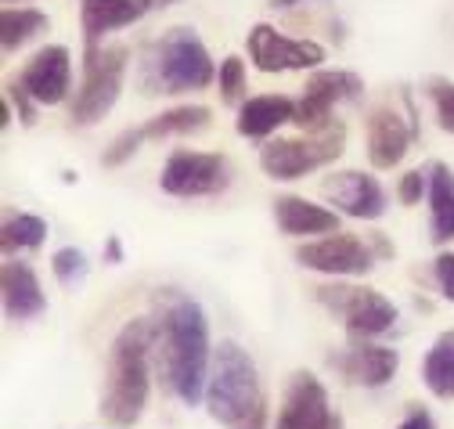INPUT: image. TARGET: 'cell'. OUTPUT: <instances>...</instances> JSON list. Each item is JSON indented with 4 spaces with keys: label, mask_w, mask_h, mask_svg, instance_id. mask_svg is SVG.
<instances>
[{
    "label": "cell",
    "mask_w": 454,
    "mask_h": 429,
    "mask_svg": "<svg viewBox=\"0 0 454 429\" xmlns=\"http://www.w3.org/2000/svg\"><path fill=\"white\" fill-rule=\"evenodd\" d=\"M155 347H162L159 361H162L166 386L174 390L188 408H195L206 397L209 364H213L206 310L192 296H184L177 289H166L159 296Z\"/></svg>",
    "instance_id": "obj_1"
},
{
    "label": "cell",
    "mask_w": 454,
    "mask_h": 429,
    "mask_svg": "<svg viewBox=\"0 0 454 429\" xmlns=\"http://www.w3.org/2000/svg\"><path fill=\"white\" fill-rule=\"evenodd\" d=\"M155 350V321L152 317H134L120 329L108 350V383L101 394L98 415L116 425L130 429L141 422L145 404H148V357Z\"/></svg>",
    "instance_id": "obj_2"
},
{
    "label": "cell",
    "mask_w": 454,
    "mask_h": 429,
    "mask_svg": "<svg viewBox=\"0 0 454 429\" xmlns=\"http://www.w3.org/2000/svg\"><path fill=\"white\" fill-rule=\"evenodd\" d=\"M206 408L223 429H267V397L256 364L235 339H223L213 354Z\"/></svg>",
    "instance_id": "obj_3"
},
{
    "label": "cell",
    "mask_w": 454,
    "mask_h": 429,
    "mask_svg": "<svg viewBox=\"0 0 454 429\" xmlns=\"http://www.w3.org/2000/svg\"><path fill=\"white\" fill-rule=\"evenodd\" d=\"M216 80L213 58L202 36L188 26L166 29L141 58V83L145 94H184L206 90Z\"/></svg>",
    "instance_id": "obj_4"
},
{
    "label": "cell",
    "mask_w": 454,
    "mask_h": 429,
    "mask_svg": "<svg viewBox=\"0 0 454 429\" xmlns=\"http://www.w3.org/2000/svg\"><path fill=\"white\" fill-rule=\"evenodd\" d=\"M127 47L120 43H90L83 55V83L73 101V120L90 127L112 113V105L120 101L123 80H127Z\"/></svg>",
    "instance_id": "obj_5"
},
{
    "label": "cell",
    "mask_w": 454,
    "mask_h": 429,
    "mask_svg": "<svg viewBox=\"0 0 454 429\" xmlns=\"http://www.w3.org/2000/svg\"><path fill=\"white\" fill-rule=\"evenodd\" d=\"M343 144H347L343 123H332L328 130L310 134V137H278L260 148V170L274 181H300V177L335 163V159L343 155Z\"/></svg>",
    "instance_id": "obj_6"
},
{
    "label": "cell",
    "mask_w": 454,
    "mask_h": 429,
    "mask_svg": "<svg viewBox=\"0 0 454 429\" xmlns=\"http://www.w3.org/2000/svg\"><path fill=\"white\" fill-rule=\"evenodd\" d=\"M317 300L335 314L343 317V325L354 339H372L382 336L396 325V307L375 292V289H361V285H321Z\"/></svg>",
    "instance_id": "obj_7"
},
{
    "label": "cell",
    "mask_w": 454,
    "mask_h": 429,
    "mask_svg": "<svg viewBox=\"0 0 454 429\" xmlns=\"http://www.w3.org/2000/svg\"><path fill=\"white\" fill-rule=\"evenodd\" d=\"M364 90V80L357 73H347V69H317L307 87H303V98L296 101V116L293 123L307 134H321L328 130L335 120H332V109L339 101H354L361 98Z\"/></svg>",
    "instance_id": "obj_8"
},
{
    "label": "cell",
    "mask_w": 454,
    "mask_h": 429,
    "mask_svg": "<svg viewBox=\"0 0 454 429\" xmlns=\"http://www.w3.org/2000/svg\"><path fill=\"white\" fill-rule=\"evenodd\" d=\"M227 184H231V167H227L223 155H209V152H174L159 174V188L177 199L216 195Z\"/></svg>",
    "instance_id": "obj_9"
},
{
    "label": "cell",
    "mask_w": 454,
    "mask_h": 429,
    "mask_svg": "<svg viewBox=\"0 0 454 429\" xmlns=\"http://www.w3.org/2000/svg\"><path fill=\"white\" fill-rule=\"evenodd\" d=\"M249 58L260 73H289V69H317L325 62V47L314 40H293L267 22L249 29Z\"/></svg>",
    "instance_id": "obj_10"
},
{
    "label": "cell",
    "mask_w": 454,
    "mask_h": 429,
    "mask_svg": "<svg viewBox=\"0 0 454 429\" xmlns=\"http://www.w3.org/2000/svg\"><path fill=\"white\" fill-rule=\"evenodd\" d=\"M296 260L307 267V271H317V275H332V278H361L375 267V256L372 249L354 238V235H328V238H317V242H307L296 249Z\"/></svg>",
    "instance_id": "obj_11"
},
{
    "label": "cell",
    "mask_w": 454,
    "mask_h": 429,
    "mask_svg": "<svg viewBox=\"0 0 454 429\" xmlns=\"http://www.w3.org/2000/svg\"><path fill=\"white\" fill-rule=\"evenodd\" d=\"M274 429H343L339 411L328 408V390L310 371H296L281 401Z\"/></svg>",
    "instance_id": "obj_12"
},
{
    "label": "cell",
    "mask_w": 454,
    "mask_h": 429,
    "mask_svg": "<svg viewBox=\"0 0 454 429\" xmlns=\"http://www.w3.org/2000/svg\"><path fill=\"white\" fill-rule=\"evenodd\" d=\"M73 83V58H69V47L62 43H47L40 47L36 55L26 62L19 87L36 101V105H59L66 101Z\"/></svg>",
    "instance_id": "obj_13"
},
{
    "label": "cell",
    "mask_w": 454,
    "mask_h": 429,
    "mask_svg": "<svg viewBox=\"0 0 454 429\" xmlns=\"http://www.w3.org/2000/svg\"><path fill=\"white\" fill-rule=\"evenodd\" d=\"M325 195L332 206H339V213H347L354 221H379L389 199L382 191V184L361 170H343V174H332L325 181Z\"/></svg>",
    "instance_id": "obj_14"
},
{
    "label": "cell",
    "mask_w": 454,
    "mask_h": 429,
    "mask_svg": "<svg viewBox=\"0 0 454 429\" xmlns=\"http://www.w3.org/2000/svg\"><path fill=\"white\" fill-rule=\"evenodd\" d=\"M335 368L347 375V383L354 386H368V390H379L386 386L396 368H401V354L393 347H375V343H357L350 347L343 357L335 361Z\"/></svg>",
    "instance_id": "obj_15"
},
{
    "label": "cell",
    "mask_w": 454,
    "mask_h": 429,
    "mask_svg": "<svg viewBox=\"0 0 454 429\" xmlns=\"http://www.w3.org/2000/svg\"><path fill=\"white\" fill-rule=\"evenodd\" d=\"M411 144V127L396 116L393 109H375L368 120V159L375 170H393L408 155Z\"/></svg>",
    "instance_id": "obj_16"
},
{
    "label": "cell",
    "mask_w": 454,
    "mask_h": 429,
    "mask_svg": "<svg viewBox=\"0 0 454 429\" xmlns=\"http://www.w3.org/2000/svg\"><path fill=\"white\" fill-rule=\"evenodd\" d=\"M0 289H4V314L12 321H29V317L43 314V307H47V296H43L36 271L22 260L4 263V271H0Z\"/></svg>",
    "instance_id": "obj_17"
},
{
    "label": "cell",
    "mask_w": 454,
    "mask_h": 429,
    "mask_svg": "<svg viewBox=\"0 0 454 429\" xmlns=\"http://www.w3.org/2000/svg\"><path fill=\"white\" fill-rule=\"evenodd\" d=\"M274 221L286 235H335L339 231V213L335 209H325V206H314L300 195H281L274 202Z\"/></svg>",
    "instance_id": "obj_18"
},
{
    "label": "cell",
    "mask_w": 454,
    "mask_h": 429,
    "mask_svg": "<svg viewBox=\"0 0 454 429\" xmlns=\"http://www.w3.org/2000/svg\"><path fill=\"white\" fill-rule=\"evenodd\" d=\"M145 15V8L137 0H83L80 4V22H83V36L87 47L101 43L108 33L127 29Z\"/></svg>",
    "instance_id": "obj_19"
},
{
    "label": "cell",
    "mask_w": 454,
    "mask_h": 429,
    "mask_svg": "<svg viewBox=\"0 0 454 429\" xmlns=\"http://www.w3.org/2000/svg\"><path fill=\"white\" fill-rule=\"evenodd\" d=\"M296 101L286 94H260L242 101L239 109V134L242 137H270L281 123H293Z\"/></svg>",
    "instance_id": "obj_20"
},
{
    "label": "cell",
    "mask_w": 454,
    "mask_h": 429,
    "mask_svg": "<svg viewBox=\"0 0 454 429\" xmlns=\"http://www.w3.org/2000/svg\"><path fill=\"white\" fill-rule=\"evenodd\" d=\"M429 228L433 242L454 238V174L443 163L429 167Z\"/></svg>",
    "instance_id": "obj_21"
},
{
    "label": "cell",
    "mask_w": 454,
    "mask_h": 429,
    "mask_svg": "<svg viewBox=\"0 0 454 429\" xmlns=\"http://www.w3.org/2000/svg\"><path fill=\"white\" fill-rule=\"evenodd\" d=\"M422 383L429 386L433 397L454 401V329H450V332H440L436 343L426 350Z\"/></svg>",
    "instance_id": "obj_22"
},
{
    "label": "cell",
    "mask_w": 454,
    "mask_h": 429,
    "mask_svg": "<svg viewBox=\"0 0 454 429\" xmlns=\"http://www.w3.org/2000/svg\"><path fill=\"white\" fill-rule=\"evenodd\" d=\"M213 120V113L206 109V105H181V109H169V113H159L152 116L141 134L145 141H162V137H184V134H199L206 130Z\"/></svg>",
    "instance_id": "obj_23"
},
{
    "label": "cell",
    "mask_w": 454,
    "mask_h": 429,
    "mask_svg": "<svg viewBox=\"0 0 454 429\" xmlns=\"http://www.w3.org/2000/svg\"><path fill=\"white\" fill-rule=\"evenodd\" d=\"M40 33H47V15L36 8H4V15H0V43H4V51H15Z\"/></svg>",
    "instance_id": "obj_24"
},
{
    "label": "cell",
    "mask_w": 454,
    "mask_h": 429,
    "mask_svg": "<svg viewBox=\"0 0 454 429\" xmlns=\"http://www.w3.org/2000/svg\"><path fill=\"white\" fill-rule=\"evenodd\" d=\"M47 238V224L33 213H19V217H8L4 221V231H0V246L4 253H15V249H40Z\"/></svg>",
    "instance_id": "obj_25"
},
{
    "label": "cell",
    "mask_w": 454,
    "mask_h": 429,
    "mask_svg": "<svg viewBox=\"0 0 454 429\" xmlns=\"http://www.w3.org/2000/svg\"><path fill=\"white\" fill-rule=\"evenodd\" d=\"M246 90V62L239 55H227L220 62V101L223 105H239Z\"/></svg>",
    "instance_id": "obj_26"
},
{
    "label": "cell",
    "mask_w": 454,
    "mask_h": 429,
    "mask_svg": "<svg viewBox=\"0 0 454 429\" xmlns=\"http://www.w3.org/2000/svg\"><path fill=\"white\" fill-rule=\"evenodd\" d=\"M51 271H54V278H59L62 285H76L87 275V256L80 249L66 246V249H59L51 256Z\"/></svg>",
    "instance_id": "obj_27"
},
{
    "label": "cell",
    "mask_w": 454,
    "mask_h": 429,
    "mask_svg": "<svg viewBox=\"0 0 454 429\" xmlns=\"http://www.w3.org/2000/svg\"><path fill=\"white\" fill-rule=\"evenodd\" d=\"M429 98H433L440 130L454 134V83L450 80H429Z\"/></svg>",
    "instance_id": "obj_28"
},
{
    "label": "cell",
    "mask_w": 454,
    "mask_h": 429,
    "mask_svg": "<svg viewBox=\"0 0 454 429\" xmlns=\"http://www.w3.org/2000/svg\"><path fill=\"white\" fill-rule=\"evenodd\" d=\"M145 144V134H141V127H134V130H123L116 141H112L108 148H105V155H101V167H123L127 159L137 152Z\"/></svg>",
    "instance_id": "obj_29"
},
{
    "label": "cell",
    "mask_w": 454,
    "mask_h": 429,
    "mask_svg": "<svg viewBox=\"0 0 454 429\" xmlns=\"http://www.w3.org/2000/svg\"><path fill=\"white\" fill-rule=\"evenodd\" d=\"M422 195H429V170H411L401 177V184H396V199H401L404 206H419Z\"/></svg>",
    "instance_id": "obj_30"
},
{
    "label": "cell",
    "mask_w": 454,
    "mask_h": 429,
    "mask_svg": "<svg viewBox=\"0 0 454 429\" xmlns=\"http://www.w3.org/2000/svg\"><path fill=\"white\" fill-rule=\"evenodd\" d=\"M436 282H440V292L454 303V253L436 256Z\"/></svg>",
    "instance_id": "obj_31"
},
{
    "label": "cell",
    "mask_w": 454,
    "mask_h": 429,
    "mask_svg": "<svg viewBox=\"0 0 454 429\" xmlns=\"http://www.w3.org/2000/svg\"><path fill=\"white\" fill-rule=\"evenodd\" d=\"M8 98L15 101V109H19L22 123H26V127H33V123H36V101H33L19 83H15V87H8Z\"/></svg>",
    "instance_id": "obj_32"
},
{
    "label": "cell",
    "mask_w": 454,
    "mask_h": 429,
    "mask_svg": "<svg viewBox=\"0 0 454 429\" xmlns=\"http://www.w3.org/2000/svg\"><path fill=\"white\" fill-rule=\"evenodd\" d=\"M396 429H436V422H433V415L429 411H422V408H415L401 425H396Z\"/></svg>",
    "instance_id": "obj_33"
},
{
    "label": "cell",
    "mask_w": 454,
    "mask_h": 429,
    "mask_svg": "<svg viewBox=\"0 0 454 429\" xmlns=\"http://www.w3.org/2000/svg\"><path fill=\"white\" fill-rule=\"evenodd\" d=\"M105 260L108 263H123V246H120L116 235H108V242H105Z\"/></svg>",
    "instance_id": "obj_34"
},
{
    "label": "cell",
    "mask_w": 454,
    "mask_h": 429,
    "mask_svg": "<svg viewBox=\"0 0 454 429\" xmlns=\"http://www.w3.org/2000/svg\"><path fill=\"white\" fill-rule=\"evenodd\" d=\"M145 12H159V8H169V4H181V0H137Z\"/></svg>",
    "instance_id": "obj_35"
},
{
    "label": "cell",
    "mask_w": 454,
    "mask_h": 429,
    "mask_svg": "<svg viewBox=\"0 0 454 429\" xmlns=\"http://www.w3.org/2000/svg\"><path fill=\"white\" fill-rule=\"evenodd\" d=\"M296 4H303V0H270V8H281V12H289Z\"/></svg>",
    "instance_id": "obj_36"
},
{
    "label": "cell",
    "mask_w": 454,
    "mask_h": 429,
    "mask_svg": "<svg viewBox=\"0 0 454 429\" xmlns=\"http://www.w3.org/2000/svg\"><path fill=\"white\" fill-rule=\"evenodd\" d=\"M4 4H15V0H4ZM19 4H22V0H19Z\"/></svg>",
    "instance_id": "obj_37"
}]
</instances>
